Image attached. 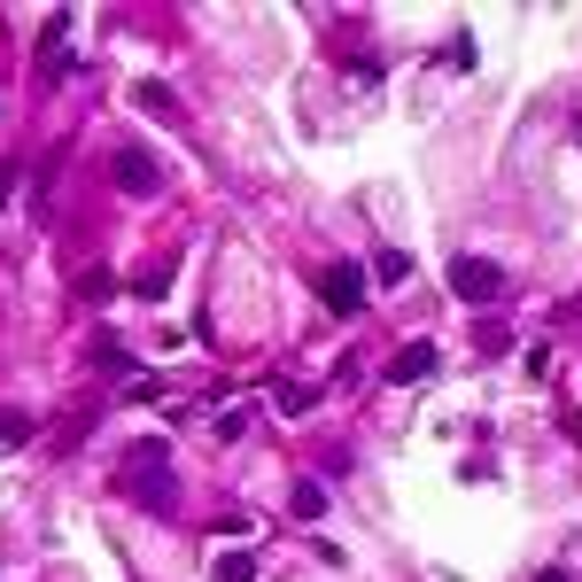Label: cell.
<instances>
[{
  "label": "cell",
  "instance_id": "cell-1",
  "mask_svg": "<svg viewBox=\"0 0 582 582\" xmlns=\"http://www.w3.org/2000/svg\"><path fill=\"white\" fill-rule=\"evenodd\" d=\"M125 474H140V481H132V497H140V505H155V513L172 505V474H163V443H132V451H125Z\"/></svg>",
  "mask_w": 582,
  "mask_h": 582
},
{
  "label": "cell",
  "instance_id": "cell-2",
  "mask_svg": "<svg viewBox=\"0 0 582 582\" xmlns=\"http://www.w3.org/2000/svg\"><path fill=\"white\" fill-rule=\"evenodd\" d=\"M443 280H451V295H458V303H497V295H505V272H497L489 257H451V272H443Z\"/></svg>",
  "mask_w": 582,
  "mask_h": 582
},
{
  "label": "cell",
  "instance_id": "cell-3",
  "mask_svg": "<svg viewBox=\"0 0 582 582\" xmlns=\"http://www.w3.org/2000/svg\"><path fill=\"white\" fill-rule=\"evenodd\" d=\"M311 288H318V303L335 311V318H350V311L365 303V272H358V265H326V272H318Z\"/></svg>",
  "mask_w": 582,
  "mask_h": 582
},
{
  "label": "cell",
  "instance_id": "cell-4",
  "mask_svg": "<svg viewBox=\"0 0 582 582\" xmlns=\"http://www.w3.org/2000/svg\"><path fill=\"white\" fill-rule=\"evenodd\" d=\"M117 187H125V195H155V187H163V163H155L148 148H117Z\"/></svg>",
  "mask_w": 582,
  "mask_h": 582
},
{
  "label": "cell",
  "instance_id": "cell-5",
  "mask_svg": "<svg viewBox=\"0 0 582 582\" xmlns=\"http://www.w3.org/2000/svg\"><path fill=\"white\" fill-rule=\"evenodd\" d=\"M435 365H443V350H435V342H404V350L388 358V381H396V388H411V381H428Z\"/></svg>",
  "mask_w": 582,
  "mask_h": 582
},
{
  "label": "cell",
  "instance_id": "cell-6",
  "mask_svg": "<svg viewBox=\"0 0 582 582\" xmlns=\"http://www.w3.org/2000/svg\"><path fill=\"white\" fill-rule=\"evenodd\" d=\"M70 70H78V55H70V16H55L47 39H39V78H70Z\"/></svg>",
  "mask_w": 582,
  "mask_h": 582
},
{
  "label": "cell",
  "instance_id": "cell-7",
  "mask_svg": "<svg viewBox=\"0 0 582 582\" xmlns=\"http://www.w3.org/2000/svg\"><path fill=\"white\" fill-rule=\"evenodd\" d=\"M218 582H257V551H225L218 559Z\"/></svg>",
  "mask_w": 582,
  "mask_h": 582
},
{
  "label": "cell",
  "instance_id": "cell-8",
  "mask_svg": "<svg viewBox=\"0 0 582 582\" xmlns=\"http://www.w3.org/2000/svg\"><path fill=\"white\" fill-rule=\"evenodd\" d=\"M140 109H148V117H179V102H172V86H155V78H148V86H140Z\"/></svg>",
  "mask_w": 582,
  "mask_h": 582
},
{
  "label": "cell",
  "instance_id": "cell-9",
  "mask_svg": "<svg viewBox=\"0 0 582 582\" xmlns=\"http://www.w3.org/2000/svg\"><path fill=\"white\" fill-rule=\"evenodd\" d=\"M326 513V489L318 481H295V521H318Z\"/></svg>",
  "mask_w": 582,
  "mask_h": 582
},
{
  "label": "cell",
  "instance_id": "cell-10",
  "mask_svg": "<svg viewBox=\"0 0 582 582\" xmlns=\"http://www.w3.org/2000/svg\"><path fill=\"white\" fill-rule=\"evenodd\" d=\"M373 272L396 288V280H411V257H404V248H381V257H373Z\"/></svg>",
  "mask_w": 582,
  "mask_h": 582
},
{
  "label": "cell",
  "instance_id": "cell-11",
  "mask_svg": "<svg viewBox=\"0 0 582 582\" xmlns=\"http://www.w3.org/2000/svg\"><path fill=\"white\" fill-rule=\"evenodd\" d=\"M0 443H32V411H0Z\"/></svg>",
  "mask_w": 582,
  "mask_h": 582
},
{
  "label": "cell",
  "instance_id": "cell-12",
  "mask_svg": "<svg viewBox=\"0 0 582 582\" xmlns=\"http://www.w3.org/2000/svg\"><path fill=\"white\" fill-rule=\"evenodd\" d=\"M248 420H257V404H233V411H225V420H218V435H225V443H233V435H241V428H248Z\"/></svg>",
  "mask_w": 582,
  "mask_h": 582
},
{
  "label": "cell",
  "instance_id": "cell-13",
  "mask_svg": "<svg viewBox=\"0 0 582 582\" xmlns=\"http://www.w3.org/2000/svg\"><path fill=\"white\" fill-rule=\"evenodd\" d=\"M109 288H117L109 272H86V280H78V295H86V303H109Z\"/></svg>",
  "mask_w": 582,
  "mask_h": 582
},
{
  "label": "cell",
  "instance_id": "cell-14",
  "mask_svg": "<svg viewBox=\"0 0 582 582\" xmlns=\"http://www.w3.org/2000/svg\"><path fill=\"white\" fill-rule=\"evenodd\" d=\"M9 195H16V172H9V163H0V210H9Z\"/></svg>",
  "mask_w": 582,
  "mask_h": 582
},
{
  "label": "cell",
  "instance_id": "cell-15",
  "mask_svg": "<svg viewBox=\"0 0 582 582\" xmlns=\"http://www.w3.org/2000/svg\"><path fill=\"white\" fill-rule=\"evenodd\" d=\"M536 582H574V574H567V567H544V574H536Z\"/></svg>",
  "mask_w": 582,
  "mask_h": 582
}]
</instances>
